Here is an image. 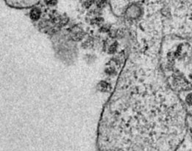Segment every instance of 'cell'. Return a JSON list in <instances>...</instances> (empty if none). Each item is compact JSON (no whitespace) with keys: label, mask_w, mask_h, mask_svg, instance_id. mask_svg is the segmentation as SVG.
Here are the masks:
<instances>
[{"label":"cell","mask_w":192,"mask_h":151,"mask_svg":"<svg viewBox=\"0 0 192 151\" xmlns=\"http://www.w3.org/2000/svg\"><path fill=\"white\" fill-rule=\"evenodd\" d=\"M41 16V11L38 8H34L30 12V18L33 20H38Z\"/></svg>","instance_id":"6da1fadb"},{"label":"cell","mask_w":192,"mask_h":151,"mask_svg":"<svg viewBox=\"0 0 192 151\" xmlns=\"http://www.w3.org/2000/svg\"><path fill=\"white\" fill-rule=\"evenodd\" d=\"M186 101H187V103H189V104L192 105V94H190V95H189V96H187V98H186Z\"/></svg>","instance_id":"7a4b0ae2"}]
</instances>
